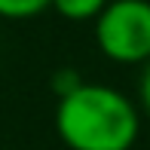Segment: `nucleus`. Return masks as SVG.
Returning a JSON list of instances; mask_svg holds the SVG:
<instances>
[{
	"mask_svg": "<svg viewBox=\"0 0 150 150\" xmlns=\"http://www.w3.org/2000/svg\"><path fill=\"white\" fill-rule=\"evenodd\" d=\"M58 141L67 150H132L141 135V107L107 83H77L55 98Z\"/></svg>",
	"mask_w": 150,
	"mask_h": 150,
	"instance_id": "f257e3e1",
	"label": "nucleus"
},
{
	"mask_svg": "<svg viewBox=\"0 0 150 150\" xmlns=\"http://www.w3.org/2000/svg\"><path fill=\"white\" fill-rule=\"evenodd\" d=\"M138 107L150 117V61L141 67V77H138Z\"/></svg>",
	"mask_w": 150,
	"mask_h": 150,
	"instance_id": "39448f33",
	"label": "nucleus"
},
{
	"mask_svg": "<svg viewBox=\"0 0 150 150\" xmlns=\"http://www.w3.org/2000/svg\"><path fill=\"white\" fill-rule=\"evenodd\" d=\"M107 0H52L49 9H55L64 22H95Z\"/></svg>",
	"mask_w": 150,
	"mask_h": 150,
	"instance_id": "7ed1b4c3",
	"label": "nucleus"
},
{
	"mask_svg": "<svg viewBox=\"0 0 150 150\" xmlns=\"http://www.w3.org/2000/svg\"><path fill=\"white\" fill-rule=\"evenodd\" d=\"M52 0H0V18L6 22H28L49 9Z\"/></svg>",
	"mask_w": 150,
	"mask_h": 150,
	"instance_id": "20e7f679",
	"label": "nucleus"
},
{
	"mask_svg": "<svg viewBox=\"0 0 150 150\" xmlns=\"http://www.w3.org/2000/svg\"><path fill=\"white\" fill-rule=\"evenodd\" d=\"M92 34L107 61L144 67L150 61V0H107Z\"/></svg>",
	"mask_w": 150,
	"mask_h": 150,
	"instance_id": "f03ea898",
	"label": "nucleus"
}]
</instances>
